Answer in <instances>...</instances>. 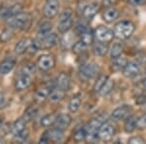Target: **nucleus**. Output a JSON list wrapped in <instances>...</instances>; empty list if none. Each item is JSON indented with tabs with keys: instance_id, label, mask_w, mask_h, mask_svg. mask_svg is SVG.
Wrapping results in <instances>:
<instances>
[{
	"instance_id": "nucleus-1",
	"label": "nucleus",
	"mask_w": 146,
	"mask_h": 144,
	"mask_svg": "<svg viewBox=\"0 0 146 144\" xmlns=\"http://www.w3.org/2000/svg\"><path fill=\"white\" fill-rule=\"evenodd\" d=\"M135 30V23L131 21H121L114 27V34L118 39L126 40L133 35Z\"/></svg>"
},
{
	"instance_id": "nucleus-2",
	"label": "nucleus",
	"mask_w": 146,
	"mask_h": 144,
	"mask_svg": "<svg viewBox=\"0 0 146 144\" xmlns=\"http://www.w3.org/2000/svg\"><path fill=\"white\" fill-rule=\"evenodd\" d=\"M31 23V18L27 13L21 12L18 15L14 16L9 20V25L12 28H18V29H27Z\"/></svg>"
},
{
	"instance_id": "nucleus-3",
	"label": "nucleus",
	"mask_w": 146,
	"mask_h": 144,
	"mask_svg": "<svg viewBox=\"0 0 146 144\" xmlns=\"http://www.w3.org/2000/svg\"><path fill=\"white\" fill-rule=\"evenodd\" d=\"M73 23L71 9H65L62 13L58 23V29L60 33H65L71 28Z\"/></svg>"
},
{
	"instance_id": "nucleus-4",
	"label": "nucleus",
	"mask_w": 146,
	"mask_h": 144,
	"mask_svg": "<svg viewBox=\"0 0 146 144\" xmlns=\"http://www.w3.org/2000/svg\"><path fill=\"white\" fill-rule=\"evenodd\" d=\"M114 36V30L110 29L109 27H104V25H100L95 30V37L100 42H103V43L111 42Z\"/></svg>"
},
{
	"instance_id": "nucleus-5",
	"label": "nucleus",
	"mask_w": 146,
	"mask_h": 144,
	"mask_svg": "<svg viewBox=\"0 0 146 144\" xmlns=\"http://www.w3.org/2000/svg\"><path fill=\"white\" fill-rule=\"evenodd\" d=\"M60 10V2L58 0H46L43 8L44 16L48 19L55 18Z\"/></svg>"
},
{
	"instance_id": "nucleus-6",
	"label": "nucleus",
	"mask_w": 146,
	"mask_h": 144,
	"mask_svg": "<svg viewBox=\"0 0 146 144\" xmlns=\"http://www.w3.org/2000/svg\"><path fill=\"white\" fill-rule=\"evenodd\" d=\"M98 137L102 141H110L113 138V135L115 133L114 126H112L110 123H103L101 127L98 129Z\"/></svg>"
},
{
	"instance_id": "nucleus-7",
	"label": "nucleus",
	"mask_w": 146,
	"mask_h": 144,
	"mask_svg": "<svg viewBox=\"0 0 146 144\" xmlns=\"http://www.w3.org/2000/svg\"><path fill=\"white\" fill-rule=\"evenodd\" d=\"M100 67L95 62H87L84 63L80 68V73L83 77L86 79H92V78L96 77L98 73Z\"/></svg>"
},
{
	"instance_id": "nucleus-8",
	"label": "nucleus",
	"mask_w": 146,
	"mask_h": 144,
	"mask_svg": "<svg viewBox=\"0 0 146 144\" xmlns=\"http://www.w3.org/2000/svg\"><path fill=\"white\" fill-rule=\"evenodd\" d=\"M36 65L42 71H48L55 66V58L51 55H42L37 60Z\"/></svg>"
},
{
	"instance_id": "nucleus-9",
	"label": "nucleus",
	"mask_w": 146,
	"mask_h": 144,
	"mask_svg": "<svg viewBox=\"0 0 146 144\" xmlns=\"http://www.w3.org/2000/svg\"><path fill=\"white\" fill-rule=\"evenodd\" d=\"M100 4L98 2H93V3L87 5L82 10V15H83L84 19L91 21L98 14V12L100 11Z\"/></svg>"
},
{
	"instance_id": "nucleus-10",
	"label": "nucleus",
	"mask_w": 146,
	"mask_h": 144,
	"mask_svg": "<svg viewBox=\"0 0 146 144\" xmlns=\"http://www.w3.org/2000/svg\"><path fill=\"white\" fill-rule=\"evenodd\" d=\"M70 124H71V117L68 114L62 113V114H60L58 116H56V122H55V124H54V126H55V127H56V129L64 131L65 129H68Z\"/></svg>"
},
{
	"instance_id": "nucleus-11",
	"label": "nucleus",
	"mask_w": 146,
	"mask_h": 144,
	"mask_svg": "<svg viewBox=\"0 0 146 144\" xmlns=\"http://www.w3.org/2000/svg\"><path fill=\"white\" fill-rule=\"evenodd\" d=\"M139 72H140V67L138 65V63L135 62V61H129L123 69L124 76H126L127 78H133L137 76L139 74Z\"/></svg>"
},
{
	"instance_id": "nucleus-12",
	"label": "nucleus",
	"mask_w": 146,
	"mask_h": 144,
	"mask_svg": "<svg viewBox=\"0 0 146 144\" xmlns=\"http://www.w3.org/2000/svg\"><path fill=\"white\" fill-rule=\"evenodd\" d=\"M30 84H31V76L21 73L20 77H18L15 81V89L17 91H23V90L27 89L30 86Z\"/></svg>"
},
{
	"instance_id": "nucleus-13",
	"label": "nucleus",
	"mask_w": 146,
	"mask_h": 144,
	"mask_svg": "<svg viewBox=\"0 0 146 144\" xmlns=\"http://www.w3.org/2000/svg\"><path fill=\"white\" fill-rule=\"evenodd\" d=\"M38 39L41 40L42 48L44 49H51L58 43V36L56 33H49L45 35L43 38H38Z\"/></svg>"
},
{
	"instance_id": "nucleus-14",
	"label": "nucleus",
	"mask_w": 146,
	"mask_h": 144,
	"mask_svg": "<svg viewBox=\"0 0 146 144\" xmlns=\"http://www.w3.org/2000/svg\"><path fill=\"white\" fill-rule=\"evenodd\" d=\"M131 110V106L129 105H122L120 107H117L116 109L112 112V118L115 121H120L124 120L129 116V111Z\"/></svg>"
},
{
	"instance_id": "nucleus-15",
	"label": "nucleus",
	"mask_w": 146,
	"mask_h": 144,
	"mask_svg": "<svg viewBox=\"0 0 146 144\" xmlns=\"http://www.w3.org/2000/svg\"><path fill=\"white\" fill-rule=\"evenodd\" d=\"M22 11V6L20 4H16V5L10 7V8H5L4 10L0 12V17L2 20H10L14 16L18 15Z\"/></svg>"
},
{
	"instance_id": "nucleus-16",
	"label": "nucleus",
	"mask_w": 146,
	"mask_h": 144,
	"mask_svg": "<svg viewBox=\"0 0 146 144\" xmlns=\"http://www.w3.org/2000/svg\"><path fill=\"white\" fill-rule=\"evenodd\" d=\"M16 65V60L13 56H9V58H5L1 63H0V73L2 75H7L10 73L13 68Z\"/></svg>"
},
{
	"instance_id": "nucleus-17",
	"label": "nucleus",
	"mask_w": 146,
	"mask_h": 144,
	"mask_svg": "<svg viewBox=\"0 0 146 144\" xmlns=\"http://www.w3.org/2000/svg\"><path fill=\"white\" fill-rule=\"evenodd\" d=\"M118 17H119V11L116 8H114V7H108L102 13L103 21L108 23H113L115 20L118 19Z\"/></svg>"
},
{
	"instance_id": "nucleus-18",
	"label": "nucleus",
	"mask_w": 146,
	"mask_h": 144,
	"mask_svg": "<svg viewBox=\"0 0 146 144\" xmlns=\"http://www.w3.org/2000/svg\"><path fill=\"white\" fill-rule=\"evenodd\" d=\"M32 40L30 38H23L16 44L15 46V52L18 55H23L25 52L28 51L30 45H31Z\"/></svg>"
},
{
	"instance_id": "nucleus-19",
	"label": "nucleus",
	"mask_w": 146,
	"mask_h": 144,
	"mask_svg": "<svg viewBox=\"0 0 146 144\" xmlns=\"http://www.w3.org/2000/svg\"><path fill=\"white\" fill-rule=\"evenodd\" d=\"M56 87L67 91L70 88V78L64 72H62L56 78Z\"/></svg>"
},
{
	"instance_id": "nucleus-20",
	"label": "nucleus",
	"mask_w": 146,
	"mask_h": 144,
	"mask_svg": "<svg viewBox=\"0 0 146 144\" xmlns=\"http://www.w3.org/2000/svg\"><path fill=\"white\" fill-rule=\"evenodd\" d=\"M64 96H65V91L58 87H56V89H53L49 96V98H50L51 102L53 103H58L60 101H62L63 98H64Z\"/></svg>"
},
{
	"instance_id": "nucleus-21",
	"label": "nucleus",
	"mask_w": 146,
	"mask_h": 144,
	"mask_svg": "<svg viewBox=\"0 0 146 144\" xmlns=\"http://www.w3.org/2000/svg\"><path fill=\"white\" fill-rule=\"evenodd\" d=\"M53 89H50L49 87H43V88H40L36 91L35 93V100L38 102H42L46 100L47 98H49L51 92Z\"/></svg>"
},
{
	"instance_id": "nucleus-22",
	"label": "nucleus",
	"mask_w": 146,
	"mask_h": 144,
	"mask_svg": "<svg viewBox=\"0 0 146 144\" xmlns=\"http://www.w3.org/2000/svg\"><path fill=\"white\" fill-rule=\"evenodd\" d=\"M93 51L95 53L96 56H104L108 52V46L103 42H96V44H94Z\"/></svg>"
},
{
	"instance_id": "nucleus-23",
	"label": "nucleus",
	"mask_w": 146,
	"mask_h": 144,
	"mask_svg": "<svg viewBox=\"0 0 146 144\" xmlns=\"http://www.w3.org/2000/svg\"><path fill=\"white\" fill-rule=\"evenodd\" d=\"M49 135V138H50V141H54V142H60L62 140L63 137V131H60V129H56V127H54L51 131H47Z\"/></svg>"
},
{
	"instance_id": "nucleus-24",
	"label": "nucleus",
	"mask_w": 146,
	"mask_h": 144,
	"mask_svg": "<svg viewBox=\"0 0 146 144\" xmlns=\"http://www.w3.org/2000/svg\"><path fill=\"white\" fill-rule=\"evenodd\" d=\"M80 106H81V98L79 94H75L69 100V104H68V109L70 112L75 113L79 110Z\"/></svg>"
},
{
	"instance_id": "nucleus-25",
	"label": "nucleus",
	"mask_w": 146,
	"mask_h": 144,
	"mask_svg": "<svg viewBox=\"0 0 146 144\" xmlns=\"http://www.w3.org/2000/svg\"><path fill=\"white\" fill-rule=\"evenodd\" d=\"M135 129H136V118L133 115H131V116L127 118V120L125 121L124 129L127 133H131Z\"/></svg>"
},
{
	"instance_id": "nucleus-26",
	"label": "nucleus",
	"mask_w": 146,
	"mask_h": 144,
	"mask_svg": "<svg viewBox=\"0 0 146 144\" xmlns=\"http://www.w3.org/2000/svg\"><path fill=\"white\" fill-rule=\"evenodd\" d=\"M87 134H88V131H87L86 127H79L73 133V139H74L75 142H82V141L86 140Z\"/></svg>"
},
{
	"instance_id": "nucleus-27",
	"label": "nucleus",
	"mask_w": 146,
	"mask_h": 144,
	"mask_svg": "<svg viewBox=\"0 0 146 144\" xmlns=\"http://www.w3.org/2000/svg\"><path fill=\"white\" fill-rule=\"evenodd\" d=\"M124 51V45L122 43H115L113 44V46L111 47V50H110V55H111L112 58H116L121 56V55L123 54Z\"/></svg>"
},
{
	"instance_id": "nucleus-28",
	"label": "nucleus",
	"mask_w": 146,
	"mask_h": 144,
	"mask_svg": "<svg viewBox=\"0 0 146 144\" xmlns=\"http://www.w3.org/2000/svg\"><path fill=\"white\" fill-rule=\"evenodd\" d=\"M25 122L27 121L23 119H18L17 121L14 123L13 126L11 127V131L14 135H16L17 133H19L20 131H22L25 129Z\"/></svg>"
},
{
	"instance_id": "nucleus-29",
	"label": "nucleus",
	"mask_w": 146,
	"mask_h": 144,
	"mask_svg": "<svg viewBox=\"0 0 146 144\" xmlns=\"http://www.w3.org/2000/svg\"><path fill=\"white\" fill-rule=\"evenodd\" d=\"M113 89H114V81L111 79H108L106 81V83L104 84V86L101 88V90L98 92V93H100V96H105L111 93L113 91Z\"/></svg>"
},
{
	"instance_id": "nucleus-30",
	"label": "nucleus",
	"mask_w": 146,
	"mask_h": 144,
	"mask_svg": "<svg viewBox=\"0 0 146 144\" xmlns=\"http://www.w3.org/2000/svg\"><path fill=\"white\" fill-rule=\"evenodd\" d=\"M56 116L55 114H48L45 115L43 118L41 119V126L42 127H49L51 126H53L56 122Z\"/></svg>"
},
{
	"instance_id": "nucleus-31",
	"label": "nucleus",
	"mask_w": 146,
	"mask_h": 144,
	"mask_svg": "<svg viewBox=\"0 0 146 144\" xmlns=\"http://www.w3.org/2000/svg\"><path fill=\"white\" fill-rule=\"evenodd\" d=\"M52 29V23H48V22H45L43 23L39 27V30H38V38H43L45 35L50 33Z\"/></svg>"
},
{
	"instance_id": "nucleus-32",
	"label": "nucleus",
	"mask_w": 146,
	"mask_h": 144,
	"mask_svg": "<svg viewBox=\"0 0 146 144\" xmlns=\"http://www.w3.org/2000/svg\"><path fill=\"white\" fill-rule=\"evenodd\" d=\"M108 79H109V78H108V76H106V75H100V76L98 77V79H96V81L95 82V85H94V91L98 93L101 90V88L104 86V84L106 83V81Z\"/></svg>"
},
{
	"instance_id": "nucleus-33",
	"label": "nucleus",
	"mask_w": 146,
	"mask_h": 144,
	"mask_svg": "<svg viewBox=\"0 0 146 144\" xmlns=\"http://www.w3.org/2000/svg\"><path fill=\"white\" fill-rule=\"evenodd\" d=\"M129 61L126 60L125 58H122V56H119V58H114V62H113V67H114L115 70H123L125 66L127 65Z\"/></svg>"
},
{
	"instance_id": "nucleus-34",
	"label": "nucleus",
	"mask_w": 146,
	"mask_h": 144,
	"mask_svg": "<svg viewBox=\"0 0 146 144\" xmlns=\"http://www.w3.org/2000/svg\"><path fill=\"white\" fill-rule=\"evenodd\" d=\"M80 36H81V39H80V40H82V41H83L84 43L87 45V46L93 44L94 36H95V34L92 33L91 30H89V29L86 30V31H85L84 33H82L81 35H80Z\"/></svg>"
},
{
	"instance_id": "nucleus-35",
	"label": "nucleus",
	"mask_w": 146,
	"mask_h": 144,
	"mask_svg": "<svg viewBox=\"0 0 146 144\" xmlns=\"http://www.w3.org/2000/svg\"><path fill=\"white\" fill-rule=\"evenodd\" d=\"M87 47L88 46H87L82 40H79V41H77L76 43L72 46V51H73V53L76 54V55H80V54L85 52Z\"/></svg>"
},
{
	"instance_id": "nucleus-36",
	"label": "nucleus",
	"mask_w": 146,
	"mask_h": 144,
	"mask_svg": "<svg viewBox=\"0 0 146 144\" xmlns=\"http://www.w3.org/2000/svg\"><path fill=\"white\" fill-rule=\"evenodd\" d=\"M12 37H13V31H12L10 28H5L0 33V42L6 43V42L10 41Z\"/></svg>"
},
{
	"instance_id": "nucleus-37",
	"label": "nucleus",
	"mask_w": 146,
	"mask_h": 144,
	"mask_svg": "<svg viewBox=\"0 0 146 144\" xmlns=\"http://www.w3.org/2000/svg\"><path fill=\"white\" fill-rule=\"evenodd\" d=\"M37 114H38V109H37V108L31 107V108H29V109H27L25 114V121H31V120H33L34 118L37 116Z\"/></svg>"
},
{
	"instance_id": "nucleus-38",
	"label": "nucleus",
	"mask_w": 146,
	"mask_h": 144,
	"mask_svg": "<svg viewBox=\"0 0 146 144\" xmlns=\"http://www.w3.org/2000/svg\"><path fill=\"white\" fill-rule=\"evenodd\" d=\"M136 129H140V131L146 129V114L141 115L136 119Z\"/></svg>"
},
{
	"instance_id": "nucleus-39",
	"label": "nucleus",
	"mask_w": 146,
	"mask_h": 144,
	"mask_svg": "<svg viewBox=\"0 0 146 144\" xmlns=\"http://www.w3.org/2000/svg\"><path fill=\"white\" fill-rule=\"evenodd\" d=\"M34 71H35V66L33 64H27L25 66H23L22 69L23 74H27V75H30V76L33 74Z\"/></svg>"
},
{
	"instance_id": "nucleus-40",
	"label": "nucleus",
	"mask_w": 146,
	"mask_h": 144,
	"mask_svg": "<svg viewBox=\"0 0 146 144\" xmlns=\"http://www.w3.org/2000/svg\"><path fill=\"white\" fill-rule=\"evenodd\" d=\"M128 143H131V144H143V143H146L145 139L141 136H133L131 138L129 139Z\"/></svg>"
},
{
	"instance_id": "nucleus-41",
	"label": "nucleus",
	"mask_w": 146,
	"mask_h": 144,
	"mask_svg": "<svg viewBox=\"0 0 146 144\" xmlns=\"http://www.w3.org/2000/svg\"><path fill=\"white\" fill-rule=\"evenodd\" d=\"M27 135H28V131H27V129H25L23 131H20L19 133H17L15 135V138L17 139L18 141H23L25 139L27 138Z\"/></svg>"
},
{
	"instance_id": "nucleus-42",
	"label": "nucleus",
	"mask_w": 146,
	"mask_h": 144,
	"mask_svg": "<svg viewBox=\"0 0 146 144\" xmlns=\"http://www.w3.org/2000/svg\"><path fill=\"white\" fill-rule=\"evenodd\" d=\"M129 1L131 5L135 6H142L146 4V0H129Z\"/></svg>"
},
{
	"instance_id": "nucleus-43",
	"label": "nucleus",
	"mask_w": 146,
	"mask_h": 144,
	"mask_svg": "<svg viewBox=\"0 0 146 144\" xmlns=\"http://www.w3.org/2000/svg\"><path fill=\"white\" fill-rule=\"evenodd\" d=\"M5 104V98H4V96L2 93H0V108H3L4 105Z\"/></svg>"
},
{
	"instance_id": "nucleus-44",
	"label": "nucleus",
	"mask_w": 146,
	"mask_h": 144,
	"mask_svg": "<svg viewBox=\"0 0 146 144\" xmlns=\"http://www.w3.org/2000/svg\"><path fill=\"white\" fill-rule=\"evenodd\" d=\"M143 88H144V90L146 91V78L144 79V81H143Z\"/></svg>"
}]
</instances>
